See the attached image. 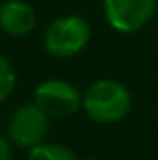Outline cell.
<instances>
[{"label": "cell", "mask_w": 158, "mask_h": 160, "mask_svg": "<svg viewBox=\"0 0 158 160\" xmlns=\"http://www.w3.org/2000/svg\"><path fill=\"white\" fill-rule=\"evenodd\" d=\"M82 106L89 119L101 125H112L128 116L132 95L123 82L101 78L86 89L82 95Z\"/></svg>", "instance_id": "6da1fadb"}, {"label": "cell", "mask_w": 158, "mask_h": 160, "mask_svg": "<svg viewBox=\"0 0 158 160\" xmlns=\"http://www.w3.org/2000/svg\"><path fill=\"white\" fill-rule=\"evenodd\" d=\"M91 38L87 19L80 15H63L52 21L43 36L45 50L56 58H71L86 48Z\"/></svg>", "instance_id": "7a4b0ae2"}, {"label": "cell", "mask_w": 158, "mask_h": 160, "mask_svg": "<svg viewBox=\"0 0 158 160\" xmlns=\"http://www.w3.org/2000/svg\"><path fill=\"white\" fill-rule=\"evenodd\" d=\"M34 102L56 119L75 116L82 108V93L63 78H47L34 89Z\"/></svg>", "instance_id": "3957f363"}, {"label": "cell", "mask_w": 158, "mask_h": 160, "mask_svg": "<svg viewBox=\"0 0 158 160\" xmlns=\"http://www.w3.org/2000/svg\"><path fill=\"white\" fill-rule=\"evenodd\" d=\"M50 132V116H47L36 102L19 106L7 125V134L13 145L30 149L47 140Z\"/></svg>", "instance_id": "277c9868"}, {"label": "cell", "mask_w": 158, "mask_h": 160, "mask_svg": "<svg viewBox=\"0 0 158 160\" xmlns=\"http://www.w3.org/2000/svg\"><path fill=\"white\" fill-rule=\"evenodd\" d=\"M158 0H102L108 24L121 34L141 30L155 15Z\"/></svg>", "instance_id": "5b68a950"}, {"label": "cell", "mask_w": 158, "mask_h": 160, "mask_svg": "<svg viewBox=\"0 0 158 160\" xmlns=\"http://www.w3.org/2000/svg\"><path fill=\"white\" fill-rule=\"evenodd\" d=\"M37 22L36 9L24 0H6L0 4V30L13 38L28 36Z\"/></svg>", "instance_id": "8992f818"}, {"label": "cell", "mask_w": 158, "mask_h": 160, "mask_svg": "<svg viewBox=\"0 0 158 160\" xmlns=\"http://www.w3.org/2000/svg\"><path fill=\"white\" fill-rule=\"evenodd\" d=\"M26 160H78L75 151L52 142H41L28 149Z\"/></svg>", "instance_id": "52a82bcc"}, {"label": "cell", "mask_w": 158, "mask_h": 160, "mask_svg": "<svg viewBox=\"0 0 158 160\" xmlns=\"http://www.w3.org/2000/svg\"><path fill=\"white\" fill-rule=\"evenodd\" d=\"M17 86V73L11 65V62L0 54V102L9 99Z\"/></svg>", "instance_id": "ba28073f"}, {"label": "cell", "mask_w": 158, "mask_h": 160, "mask_svg": "<svg viewBox=\"0 0 158 160\" xmlns=\"http://www.w3.org/2000/svg\"><path fill=\"white\" fill-rule=\"evenodd\" d=\"M11 157H13L11 140H6L0 136V160H11Z\"/></svg>", "instance_id": "9c48e42d"}, {"label": "cell", "mask_w": 158, "mask_h": 160, "mask_svg": "<svg viewBox=\"0 0 158 160\" xmlns=\"http://www.w3.org/2000/svg\"><path fill=\"white\" fill-rule=\"evenodd\" d=\"M84 160H99V158H95V157H87V158H84Z\"/></svg>", "instance_id": "30bf717a"}]
</instances>
